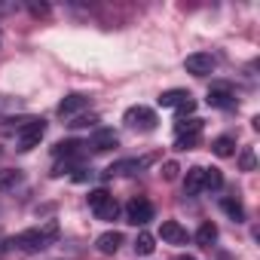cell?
<instances>
[{
  "label": "cell",
  "mask_w": 260,
  "mask_h": 260,
  "mask_svg": "<svg viewBox=\"0 0 260 260\" xmlns=\"http://www.w3.org/2000/svg\"><path fill=\"white\" fill-rule=\"evenodd\" d=\"M58 239V223L55 220H46L43 226H34V230H25V233H16L13 239H7V248H16V251H43L49 248L52 242Z\"/></svg>",
  "instance_id": "1"
},
{
  "label": "cell",
  "mask_w": 260,
  "mask_h": 260,
  "mask_svg": "<svg viewBox=\"0 0 260 260\" xmlns=\"http://www.w3.org/2000/svg\"><path fill=\"white\" fill-rule=\"evenodd\" d=\"M199 144V135H181L175 138V150H193Z\"/></svg>",
  "instance_id": "25"
},
{
  "label": "cell",
  "mask_w": 260,
  "mask_h": 260,
  "mask_svg": "<svg viewBox=\"0 0 260 260\" xmlns=\"http://www.w3.org/2000/svg\"><path fill=\"white\" fill-rule=\"evenodd\" d=\"M119 144V135L113 132V128H98V132L92 135V150H110V147H116Z\"/></svg>",
  "instance_id": "12"
},
{
  "label": "cell",
  "mask_w": 260,
  "mask_h": 260,
  "mask_svg": "<svg viewBox=\"0 0 260 260\" xmlns=\"http://www.w3.org/2000/svg\"><path fill=\"white\" fill-rule=\"evenodd\" d=\"M19 107H22V101H19V98L0 95V113H4V110H19Z\"/></svg>",
  "instance_id": "27"
},
{
  "label": "cell",
  "mask_w": 260,
  "mask_h": 260,
  "mask_svg": "<svg viewBox=\"0 0 260 260\" xmlns=\"http://www.w3.org/2000/svg\"><path fill=\"white\" fill-rule=\"evenodd\" d=\"M122 122H125L128 128H138V132H153L159 119H156V113H153L150 107L138 104V107H128V110L122 113Z\"/></svg>",
  "instance_id": "3"
},
{
  "label": "cell",
  "mask_w": 260,
  "mask_h": 260,
  "mask_svg": "<svg viewBox=\"0 0 260 260\" xmlns=\"http://www.w3.org/2000/svg\"><path fill=\"white\" fill-rule=\"evenodd\" d=\"M156 251V239L150 236V233H138V239H135V254L138 257H150Z\"/></svg>",
  "instance_id": "21"
},
{
  "label": "cell",
  "mask_w": 260,
  "mask_h": 260,
  "mask_svg": "<svg viewBox=\"0 0 260 260\" xmlns=\"http://www.w3.org/2000/svg\"><path fill=\"white\" fill-rule=\"evenodd\" d=\"M119 245H122V233H119V230H107V233H101V236L95 239V248H98L101 254H116Z\"/></svg>",
  "instance_id": "11"
},
{
  "label": "cell",
  "mask_w": 260,
  "mask_h": 260,
  "mask_svg": "<svg viewBox=\"0 0 260 260\" xmlns=\"http://www.w3.org/2000/svg\"><path fill=\"white\" fill-rule=\"evenodd\" d=\"M89 178H92V169H77V175H74L77 184H83V181H89Z\"/></svg>",
  "instance_id": "29"
},
{
  "label": "cell",
  "mask_w": 260,
  "mask_h": 260,
  "mask_svg": "<svg viewBox=\"0 0 260 260\" xmlns=\"http://www.w3.org/2000/svg\"><path fill=\"white\" fill-rule=\"evenodd\" d=\"M28 10H31L34 16H49V7H46V4H28Z\"/></svg>",
  "instance_id": "28"
},
{
  "label": "cell",
  "mask_w": 260,
  "mask_h": 260,
  "mask_svg": "<svg viewBox=\"0 0 260 260\" xmlns=\"http://www.w3.org/2000/svg\"><path fill=\"white\" fill-rule=\"evenodd\" d=\"M80 147H83L80 141H58V144L52 147V153H55V156H68V159H74V156L80 153Z\"/></svg>",
  "instance_id": "22"
},
{
  "label": "cell",
  "mask_w": 260,
  "mask_h": 260,
  "mask_svg": "<svg viewBox=\"0 0 260 260\" xmlns=\"http://www.w3.org/2000/svg\"><path fill=\"white\" fill-rule=\"evenodd\" d=\"M175 135H202V119L199 116H184L175 122Z\"/></svg>",
  "instance_id": "15"
},
{
  "label": "cell",
  "mask_w": 260,
  "mask_h": 260,
  "mask_svg": "<svg viewBox=\"0 0 260 260\" xmlns=\"http://www.w3.org/2000/svg\"><path fill=\"white\" fill-rule=\"evenodd\" d=\"M89 208L95 211L98 220H116V214H119V205L107 190H92L89 193Z\"/></svg>",
  "instance_id": "4"
},
{
  "label": "cell",
  "mask_w": 260,
  "mask_h": 260,
  "mask_svg": "<svg viewBox=\"0 0 260 260\" xmlns=\"http://www.w3.org/2000/svg\"><path fill=\"white\" fill-rule=\"evenodd\" d=\"M86 107H89V95H83V92H71V95L61 98V104H58V116H61V119H74V116H80V110H86Z\"/></svg>",
  "instance_id": "7"
},
{
  "label": "cell",
  "mask_w": 260,
  "mask_h": 260,
  "mask_svg": "<svg viewBox=\"0 0 260 260\" xmlns=\"http://www.w3.org/2000/svg\"><path fill=\"white\" fill-rule=\"evenodd\" d=\"M159 239L162 242H169V245H187V230L178 223V220H162V226H159Z\"/></svg>",
  "instance_id": "9"
},
{
  "label": "cell",
  "mask_w": 260,
  "mask_h": 260,
  "mask_svg": "<svg viewBox=\"0 0 260 260\" xmlns=\"http://www.w3.org/2000/svg\"><path fill=\"white\" fill-rule=\"evenodd\" d=\"M196 242H199L202 248H211V245L217 242V226H214L211 220H205V223L196 230Z\"/></svg>",
  "instance_id": "19"
},
{
  "label": "cell",
  "mask_w": 260,
  "mask_h": 260,
  "mask_svg": "<svg viewBox=\"0 0 260 260\" xmlns=\"http://www.w3.org/2000/svg\"><path fill=\"white\" fill-rule=\"evenodd\" d=\"M208 104L211 107H236V98H233V89L226 83H214L208 89Z\"/></svg>",
  "instance_id": "10"
},
{
  "label": "cell",
  "mask_w": 260,
  "mask_h": 260,
  "mask_svg": "<svg viewBox=\"0 0 260 260\" xmlns=\"http://www.w3.org/2000/svg\"><path fill=\"white\" fill-rule=\"evenodd\" d=\"M43 135H46V119H40V116H31L19 132H16V150H34L40 141H43Z\"/></svg>",
  "instance_id": "2"
},
{
  "label": "cell",
  "mask_w": 260,
  "mask_h": 260,
  "mask_svg": "<svg viewBox=\"0 0 260 260\" xmlns=\"http://www.w3.org/2000/svg\"><path fill=\"white\" fill-rule=\"evenodd\" d=\"M239 166H242V172H254V169H257V156H254V150H251V147H245V150H242Z\"/></svg>",
  "instance_id": "23"
},
{
  "label": "cell",
  "mask_w": 260,
  "mask_h": 260,
  "mask_svg": "<svg viewBox=\"0 0 260 260\" xmlns=\"http://www.w3.org/2000/svg\"><path fill=\"white\" fill-rule=\"evenodd\" d=\"M184 71L193 77H208V74H214V58L208 52H193L184 58Z\"/></svg>",
  "instance_id": "6"
},
{
  "label": "cell",
  "mask_w": 260,
  "mask_h": 260,
  "mask_svg": "<svg viewBox=\"0 0 260 260\" xmlns=\"http://www.w3.org/2000/svg\"><path fill=\"white\" fill-rule=\"evenodd\" d=\"M202 193V166H193L187 169V178H184V196H199Z\"/></svg>",
  "instance_id": "13"
},
{
  "label": "cell",
  "mask_w": 260,
  "mask_h": 260,
  "mask_svg": "<svg viewBox=\"0 0 260 260\" xmlns=\"http://www.w3.org/2000/svg\"><path fill=\"white\" fill-rule=\"evenodd\" d=\"M211 153L220 156V159L233 156V153H236V138H233V135H220V138H214V141H211Z\"/></svg>",
  "instance_id": "16"
},
{
  "label": "cell",
  "mask_w": 260,
  "mask_h": 260,
  "mask_svg": "<svg viewBox=\"0 0 260 260\" xmlns=\"http://www.w3.org/2000/svg\"><path fill=\"white\" fill-rule=\"evenodd\" d=\"M95 122H98V116H95V113H89V116H74L68 125H71V128H86V125H95Z\"/></svg>",
  "instance_id": "26"
},
{
  "label": "cell",
  "mask_w": 260,
  "mask_h": 260,
  "mask_svg": "<svg viewBox=\"0 0 260 260\" xmlns=\"http://www.w3.org/2000/svg\"><path fill=\"white\" fill-rule=\"evenodd\" d=\"M220 208H223V214H226L230 220H236V223H242V220H245V208H242V202H239V199L226 196V199H220Z\"/></svg>",
  "instance_id": "18"
},
{
  "label": "cell",
  "mask_w": 260,
  "mask_h": 260,
  "mask_svg": "<svg viewBox=\"0 0 260 260\" xmlns=\"http://www.w3.org/2000/svg\"><path fill=\"white\" fill-rule=\"evenodd\" d=\"M178 172H181V166H178L175 159H166V162H162V169H159L162 181H175V178H178Z\"/></svg>",
  "instance_id": "24"
},
{
  "label": "cell",
  "mask_w": 260,
  "mask_h": 260,
  "mask_svg": "<svg viewBox=\"0 0 260 260\" xmlns=\"http://www.w3.org/2000/svg\"><path fill=\"white\" fill-rule=\"evenodd\" d=\"M153 162V156H144V159H119V162H113L107 172H104V178H119V175H132V172H141L144 166H150Z\"/></svg>",
  "instance_id": "8"
},
{
  "label": "cell",
  "mask_w": 260,
  "mask_h": 260,
  "mask_svg": "<svg viewBox=\"0 0 260 260\" xmlns=\"http://www.w3.org/2000/svg\"><path fill=\"white\" fill-rule=\"evenodd\" d=\"M178 260H196V257H187V254H181V257H178Z\"/></svg>",
  "instance_id": "30"
},
{
  "label": "cell",
  "mask_w": 260,
  "mask_h": 260,
  "mask_svg": "<svg viewBox=\"0 0 260 260\" xmlns=\"http://www.w3.org/2000/svg\"><path fill=\"white\" fill-rule=\"evenodd\" d=\"M22 184V172L19 169H0V193H10Z\"/></svg>",
  "instance_id": "17"
},
{
  "label": "cell",
  "mask_w": 260,
  "mask_h": 260,
  "mask_svg": "<svg viewBox=\"0 0 260 260\" xmlns=\"http://www.w3.org/2000/svg\"><path fill=\"white\" fill-rule=\"evenodd\" d=\"M187 98H193L187 89H169V92H162L156 101H159V107H175V110H178V107H181Z\"/></svg>",
  "instance_id": "14"
},
{
  "label": "cell",
  "mask_w": 260,
  "mask_h": 260,
  "mask_svg": "<svg viewBox=\"0 0 260 260\" xmlns=\"http://www.w3.org/2000/svg\"><path fill=\"white\" fill-rule=\"evenodd\" d=\"M223 187V175L220 169H202V190H220Z\"/></svg>",
  "instance_id": "20"
},
{
  "label": "cell",
  "mask_w": 260,
  "mask_h": 260,
  "mask_svg": "<svg viewBox=\"0 0 260 260\" xmlns=\"http://www.w3.org/2000/svg\"><path fill=\"white\" fill-rule=\"evenodd\" d=\"M125 220L132 223V226H144V223H150V220H153V202H147L144 196L132 199V202L125 205Z\"/></svg>",
  "instance_id": "5"
}]
</instances>
